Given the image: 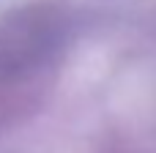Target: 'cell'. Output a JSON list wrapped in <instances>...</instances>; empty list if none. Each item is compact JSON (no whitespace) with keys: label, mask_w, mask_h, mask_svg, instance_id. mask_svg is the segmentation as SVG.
Segmentation results:
<instances>
[{"label":"cell","mask_w":156,"mask_h":153,"mask_svg":"<svg viewBox=\"0 0 156 153\" xmlns=\"http://www.w3.org/2000/svg\"><path fill=\"white\" fill-rule=\"evenodd\" d=\"M52 47V30L44 16L19 14L14 22L0 27V63L8 68H25L44 57Z\"/></svg>","instance_id":"1"}]
</instances>
